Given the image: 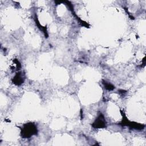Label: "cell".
Instances as JSON below:
<instances>
[{
    "mask_svg": "<svg viewBox=\"0 0 146 146\" xmlns=\"http://www.w3.org/2000/svg\"><path fill=\"white\" fill-rule=\"evenodd\" d=\"M92 127L94 128H104L107 127V122L103 114L99 112L97 117L92 124Z\"/></svg>",
    "mask_w": 146,
    "mask_h": 146,
    "instance_id": "obj_3",
    "label": "cell"
},
{
    "mask_svg": "<svg viewBox=\"0 0 146 146\" xmlns=\"http://www.w3.org/2000/svg\"><path fill=\"white\" fill-rule=\"evenodd\" d=\"M102 83L104 87V88L108 91H112L113 90L115 89V86L111 84V83L108 82H107L106 80H102Z\"/></svg>",
    "mask_w": 146,
    "mask_h": 146,
    "instance_id": "obj_6",
    "label": "cell"
},
{
    "mask_svg": "<svg viewBox=\"0 0 146 146\" xmlns=\"http://www.w3.org/2000/svg\"><path fill=\"white\" fill-rule=\"evenodd\" d=\"M38 128L34 123H27L23 125L21 128V135L23 138H30L32 136L36 135Z\"/></svg>",
    "mask_w": 146,
    "mask_h": 146,
    "instance_id": "obj_1",
    "label": "cell"
},
{
    "mask_svg": "<svg viewBox=\"0 0 146 146\" xmlns=\"http://www.w3.org/2000/svg\"><path fill=\"white\" fill-rule=\"evenodd\" d=\"M34 21H35L36 25L38 26V27L39 29V30L43 33V34H44V35L45 36V38H47L48 35L47 29H46V27H43V26H42L40 25V23H39V21H38V19L37 18V16H36V14H35V15H34Z\"/></svg>",
    "mask_w": 146,
    "mask_h": 146,
    "instance_id": "obj_5",
    "label": "cell"
},
{
    "mask_svg": "<svg viewBox=\"0 0 146 146\" xmlns=\"http://www.w3.org/2000/svg\"><path fill=\"white\" fill-rule=\"evenodd\" d=\"M120 112L121 113V115L123 116V119L121 122L119 124L121 125L122 126H128L131 128L137 129V130H143L145 128V125L136 123V122H133V121H130L127 117H126L124 112L120 110Z\"/></svg>",
    "mask_w": 146,
    "mask_h": 146,
    "instance_id": "obj_2",
    "label": "cell"
},
{
    "mask_svg": "<svg viewBox=\"0 0 146 146\" xmlns=\"http://www.w3.org/2000/svg\"><path fill=\"white\" fill-rule=\"evenodd\" d=\"M24 82V78L23 74L21 72H17L12 79V82L17 86L21 85Z\"/></svg>",
    "mask_w": 146,
    "mask_h": 146,
    "instance_id": "obj_4",
    "label": "cell"
}]
</instances>
